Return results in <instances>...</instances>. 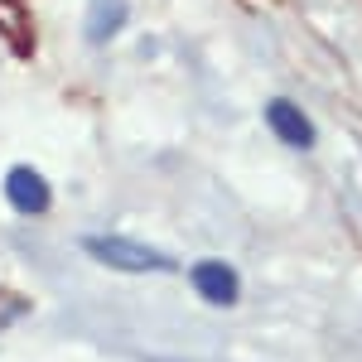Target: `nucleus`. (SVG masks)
Instances as JSON below:
<instances>
[{
	"mask_svg": "<svg viewBox=\"0 0 362 362\" xmlns=\"http://www.w3.org/2000/svg\"><path fill=\"white\" fill-rule=\"evenodd\" d=\"M5 203H10L20 218H44V213L54 208V189H49V179H44L39 169L15 165L5 174Z\"/></svg>",
	"mask_w": 362,
	"mask_h": 362,
	"instance_id": "nucleus-2",
	"label": "nucleus"
},
{
	"mask_svg": "<svg viewBox=\"0 0 362 362\" xmlns=\"http://www.w3.org/2000/svg\"><path fill=\"white\" fill-rule=\"evenodd\" d=\"M83 251L92 261H102V266H112V271H126V276H145V271H174V256L165 251L145 247V242H131V237H83Z\"/></svg>",
	"mask_w": 362,
	"mask_h": 362,
	"instance_id": "nucleus-1",
	"label": "nucleus"
},
{
	"mask_svg": "<svg viewBox=\"0 0 362 362\" xmlns=\"http://www.w3.org/2000/svg\"><path fill=\"white\" fill-rule=\"evenodd\" d=\"M126 25V0H92L87 10V44H107Z\"/></svg>",
	"mask_w": 362,
	"mask_h": 362,
	"instance_id": "nucleus-5",
	"label": "nucleus"
},
{
	"mask_svg": "<svg viewBox=\"0 0 362 362\" xmlns=\"http://www.w3.org/2000/svg\"><path fill=\"white\" fill-rule=\"evenodd\" d=\"M189 280H194V290L208 300V305H237L242 300V276H237V266H227V261H198L194 271H189Z\"/></svg>",
	"mask_w": 362,
	"mask_h": 362,
	"instance_id": "nucleus-4",
	"label": "nucleus"
},
{
	"mask_svg": "<svg viewBox=\"0 0 362 362\" xmlns=\"http://www.w3.org/2000/svg\"><path fill=\"white\" fill-rule=\"evenodd\" d=\"M266 126H271V136H276L280 145H290V150H314V140H319L314 121H309V116L300 112V102H290V97H271V102H266Z\"/></svg>",
	"mask_w": 362,
	"mask_h": 362,
	"instance_id": "nucleus-3",
	"label": "nucleus"
}]
</instances>
